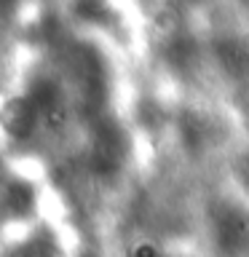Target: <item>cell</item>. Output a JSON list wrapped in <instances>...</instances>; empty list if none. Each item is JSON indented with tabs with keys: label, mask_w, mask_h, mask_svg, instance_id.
I'll use <instances>...</instances> for the list:
<instances>
[{
	"label": "cell",
	"mask_w": 249,
	"mask_h": 257,
	"mask_svg": "<svg viewBox=\"0 0 249 257\" xmlns=\"http://www.w3.org/2000/svg\"><path fill=\"white\" fill-rule=\"evenodd\" d=\"M38 120V110L32 107V102L27 96H19V99H11L3 107V128L14 140H24V137L32 134Z\"/></svg>",
	"instance_id": "cell-1"
}]
</instances>
